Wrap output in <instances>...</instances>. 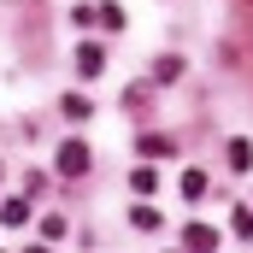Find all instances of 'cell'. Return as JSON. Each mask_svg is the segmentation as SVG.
Returning <instances> with one entry per match:
<instances>
[{
    "instance_id": "1",
    "label": "cell",
    "mask_w": 253,
    "mask_h": 253,
    "mask_svg": "<svg viewBox=\"0 0 253 253\" xmlns=\"http://www.w3.org/2000/svg\"><path fill=\"white\" fill-rule=\"evenodd\" d=\"M88 159H94V153H88L83 141H65V147H59V159H53V165H59L65 177H83V171H88Z\"/></svg>"
},
{
    "instance_id": "2",
    "label": "cell",
    "mask_w": 253,
    "mask_h": 253,
    "mask_svg": "<svg viewBox=\"0 0 253 253\" xmlns=\"http://www.w3.org/2000/svg\"><path fill=\"white\" fill-rule=\"evenodd\" d=\"M100 71H106V53H100L94 42H83V47H77V77H100Z\"/></svg>"
},
{
    "instance_id": "3",
    "label": "cell",
    "mask_w": 253,
    "mask_h": 253,
    "mask_svg": "<svg viewBox=\"0 0 253 253\" xmlns=\"http://www.w3.org/2000/svg\"><path fill=\"white\" fill-rule=\"evenodd\" d=\"M59 112L71 118V124H83V118H94V106H88L83 94H65V100H59Z\"/></svg>"
},
{
    "instance_id": "4",
    "label": "cell",
    "mask_w": 253,
    "mask_h": 253,
    "mask_svg": "<svg viewBox=\"0 0 253 253\" xmlns=\"http://www.w3.org/2000/svg\"><path fill=\"white\" fill-rule=\"evenodd\" d=\"M129 189H135V194H153V189H159V171H153V165H135V171H129Z\"/></svg>"
},
{
    "instance_id": "5",
    "label": "cell",
    "mask_w": 253,
    "mask_h": 253,
    "mask_svg": "<svg viewBox=\"0 0 253 253\" xmlns=\"http://www.w3.org/2000/svg\"><path fill=\"white\" fill-rule=\"evenodd\" d=\"M248 165H253V141L236 135V141H230V171H248Z\"/></svg>"
},
{
    "instance_id": "6",
    "label": "cell",
    "mask_w": 253,
    "mask_h": 253,
    "mask_svg": "<svg viewBox=\"0 0 253 253\" xmlns=\"http://www.w3.org/2000/svg\"><path fill=\"white\" fill-rule=\"evenodd\" d=\"M183 242H189V248H218V230H206V224H189V230H183Z\"/></svg>"
},
{
    "instance_id": "7",
    "label": "cell",
    "mask_w": 253,
    "mask_h": 253,
    "mask_svg": "<svg viewBox=\"0 0 253 253\" xmlns=\"http://www.w3.org/2000/svg\"><path fill=\"white\" fill-rule=\"evenodd\" d=\"M177 77H183V59L177 53H165V59L153 65V83H177Z\"/></svg>"
},
{
    "instance_id": "8",
    "label": "cell",
    "mask_w": 253,
    "mask_h": 253,
    "mask_svg": "<svg viewBox=\"0 0 253 253\" xmlns=\"http://www.w3.org/2000/svg\"><path fill=\"white\" fill-rule=\"evenodd\" d=\"M30 218V200H0V224H24Z\"/></svg>"
},
{
    "instance_id": "9",
    "label": "cell",
    "mask_w": 253,
    "mask_h": 253,
    "mask_svg": "<svg viewBox=\"0 0 253 253\" xmlns=\"http://www.w3.org/2000/svg\"><path fill=\"white\" fill-rule=\"evenodd\" d=\"M230 230H236L242 242H253V212H248V206H236V212H230Z\"/></svg>"
},
{
    "instance_id": "10",
    "label": "cell",
    "mask_w": 253,
    "mask_h": 253,
    "mask_svg": "<svg viewBox=\"0 0 253 253\" xmlns=\"http://www.w3.org/2000/svg\"><path fill=\"white\" fill-rule=\"evenodd\" d=\"M153 100V83H129L124 88V106H147Z\"/></svg>"
},
{
    "instance_id": "11",
    "label": "cell",
    "mask_w": 253,
    "mask_h": 253,
    "mask_svg": "<svg viewBox=\"0 0 253 253\" xmlns=\"http://www.w3.org/2000/svg\"><path fill=\"white\" fill-rule=\"evenodd\" d=\"M129 224H135V230H159V212H153V206H135Z\"/></svg>"
},
{
    "instance_id": "12",
    "label": "cell",
    "mask_w": 253,
    "mask_h": 253,
    "mask_svg": "<svg viewBox=\"0 0 253 253\" xmlns=\"http://www.w3.org/2000/svg\"><path fill=\"white\" fill-rule=\"evenodd\" d=\"M194 194H206V177L200 171H183V200H194Z\"/></svg>"
},
{
    "instance_id": "13",
    "label": "cell",
    "mask_w": 253,
    "mask_h": 253,
    "mask_svg": "<svg viewBox=\"0 0 253 253\" xmlns=\"http://www.w3.org/2000/svg\"><path fill=\"white\" fill-rule=\"evenodd\" d=\"M100 24H106V30H124V6L106 0V6H100Z\"/></svg>"
},
{
    "instance_id": "14",
    "label": "cell",
    "mask_w": 253,
    "mask_h": 253,
    "mask_svg": "<svg viewBox=\"0 0 253 253\" xmlns=\"http://www.w3.org/2000/svg\"><path fill=\"white\" fill-rule=\"evenodd\" d=\"M141 153H153V159H165V153H171V141H165V135H141Z\"/></svg>"
},
{
    "instance_id": "15",
    "label": "cell",
    "mask_w": 253,
    "mask_h": 253,
    "mask_svg": "<svg viewBox=\"0 0 253 253\" xmlns=\"http://www.w3.org/2000/svg\"><path fill=\"white\" fill-rule=\"evenodd\" d=\"M42 236H47V242H59V236H65V218H53V212H47V218H42Z\"/></svg>"
},
{
    "instance_id": "16",
    "label": "cell",
    "mask_w": 253,
    "mask_h": 253,
    "mask_svg": "<svg viewBox=\"0 0 253 253\" xmlns=\"http://www.w3.org/2000/svg\"><path fill=\"white\" fill-rule=\"evenodd\" d=\"M242 6H253V0H242Z\"/></svg>"
}]
</instances>
